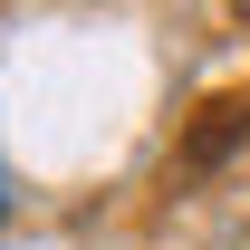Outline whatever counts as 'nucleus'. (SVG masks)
<instances>
[{"instance_id":"f257e3e1","label":"nucleus","mask_w":250,"mask_h":250,"mask_svg":"<svg viewBox=\"0 0 250 250\" xmlns=\"http://www.w3.org/2000/svg\"><path fill=\"white\" fill-rule=\"evenodd\" d=\"M241 125H250V106H241V96H221V106H202V125H192V145H183V164H192V173H202V164H221V154H231V135H241Z\"/></svg>"}]
</instances>
